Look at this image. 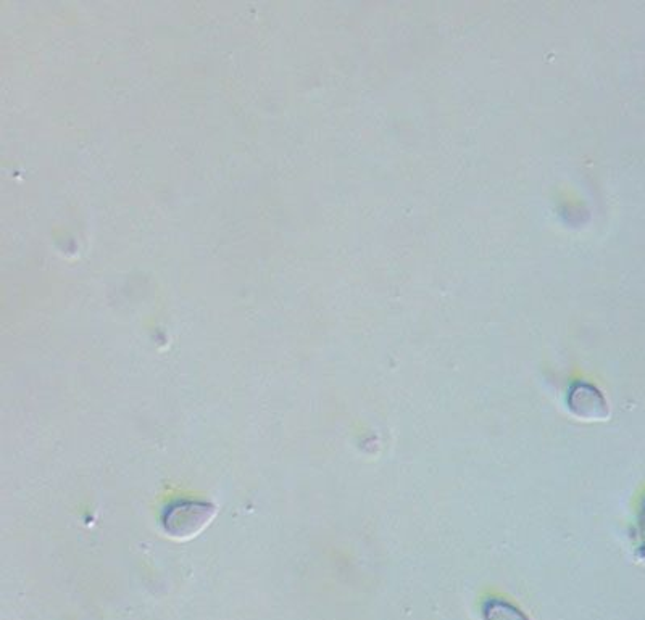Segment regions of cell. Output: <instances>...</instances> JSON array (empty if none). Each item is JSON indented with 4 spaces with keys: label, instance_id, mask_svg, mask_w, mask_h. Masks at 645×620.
<instances>
[{
    "label": "cell",
    "instance_id": "6da1fadb",
    "mask_svg": "<svg viewBox=\"0 0 645 620\" xmlns=\"http://www.w3.org/2000/svg\"><path fill=\"white\" fill-rule=\"evenodd\" d=\"M568 406L571 413L584 421H600L607 419L610 414L604 395L589 384L576 385L575 389H571Z\"/></svg>",
    "mask_w": 645,
    "mask_h": 620
},
{
    "label": "cell",
    "instance_id": "7a4b0ae2",
    "mask_svg": "<svg viewBox=\"0 0 645 620\" xmlns=\"http://www.w3.org/2000/svg\"><path fill=\"white\" fill-rule=\"evenodd\" d=\"M484 614H486V620H528L518 609L505 604L504 601H492L487 604Z\"/></svg>",
    "mask_w": 645,
    "mask_h": 620
}]
</instances>
